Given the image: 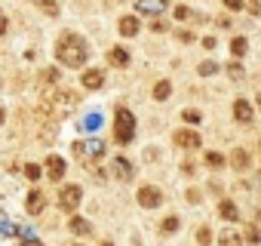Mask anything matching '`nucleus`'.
I'll return each mask as SVG.
<instances>
[{"mask_svg": "<svg viewBox=\"0 0 261 246\" xmlns=\"http://www.w3.org/2000/svg\"><path fill=\"white\" fill-rule=\"evenodd\" d=\"M56 59L65 65V68H83L86 59H89V43L74 34V31H65L56 43Z\"/></svg>", "mask_w": 261, "mask_h": 246, "instance_id": "obj_1", "label": "nucleus"}, {"mask_svg": "<svg viewBox=\"0 0 261 246\" xmlns=\"http://www.w3.org/2000/svg\"><path fill=\"white\" fill-rule=\"evenodd\" d=\"M114 139L120 145H129L136 139V114L129 111V108H117V120H114Z\"/></svg>", "mask_w": 261, "mask_h": 246, "instance_id": "obj_2", "label": "nucleus"}, {"mask_svg": "<svg viewBox=\"0 0 261 246\" xmlns=\"http://www.w3.org/2000/svg\"><path fill=\"white\" fill-rule=\"evenodd\" d=\"M74 157L83 166H95V160L105 157V145L98 139H86V142H74Z\"/></svg>", "mask_w": 261, "mask_h": 246, "instance_id": "obj_3", "label": "nucleus"}, {"mask_svg": "<svg viewBox=\"0 0 261 246\" xmlns=\"http://www.w3.org/2000/svg\"><path fill=\"white\" fill-rule=\"evenodd\" d=\"M80 200H83V188H80V185H65V188L59 191V206H62L65 212H74V209L80 206Z\"/></svg>", "mask_w": 261, "mask_h": 246, "instance_id": "obj_4", "label": "nucleus"}, {"mask_svg": "<svg viewBox=\"0 0 261 246\" xmlns=\"http://www.w3.org/2000/svg\"><path fill=\"white\" fill-rule=\"evenodd\" d=\"M139 203H142L145 209H157V206L163 203V191L154 188V185H145V188H139Z\"/></svg>", "mask_w": 261, "mask_h": 246, "instance_id": "obj_5", "label": "nucleus"}, {"mask_svg": "<svg viewBox=\"0 0 261 246\" xmlns=\"http://www.w3.org/2000/svg\"><path fill=\"white\" fill-rule=\"evenodd\" d=\"M172 142H175L178 148H185V151H194V148H200V133H194V130H178V133L172 136Z\"/></svg>", "mask_w": 261, "mask_h": 246, "instance_id": "obj_6", "label": "nucleus"}, {"mask_svg": "<svg viewBox=\"0 0 261 246\" xmlns=\"http://www.w3.org/2000/svg\"><path fill=\"white\" fill-rule=\"evenodd\" d=\"M25 209H28V215H40V212L46 209V197H43V191H31V194L25 197Z\"/></svg>", "mask_w": 261, "mask_h": 246, "instance_id": "obj_7", "label": "nucleus"}, {"mask_svg": "<svg viewBox=\"0 0 261 246\" xmlns=\"http://www.w3.org/2000/svg\"><path fill=\"white\" fill-rule=\"evenodd\" d=\"M80 83H83L86 89H101V83H105V74H101L98 68H86V71L80 74Z\"/></svg>", "mask_w": 261, "mask_h": 246, "instance_id": "obj_8", "label": "nucleus"}, {"mask_svg": "<svg viewBox=\"0 0 261 246\" xmlns=\"http://www.w3.org/2000/svg\"><path fill=\"white\" fill-rule=\"evenodd\" d=\"M252 117H255L252 105H249L246 99H237V102H233V120H237V123H252Z\"/></svg>", "mask_w": 261, "mask_h": 246, "instance_id": "obj_9", "label": "nucleus"}, {"mask_svg": "<svg viewBox=\"0 0 261 246\" xmlns=\"http://www.w3.org/2000/svg\"><path fill=\"white\" fill-rule=\"evenodd\" d=\"M108 62L114 68H126L129 62H133V56H129V50H123V46H111L108 50Z\"/></svg>", "mask_w": 261, "mask_h": 246, "instance_id": "obj_10", "label": "nucleus"}, {"mask_svg": "<svg viewBox=\"0 0 261 246\" xmlns=\"http://www.w3.org/2000/svg\"><path fill=\"white\" fill-rule=\"evenodd\" d=\"M46 176H49L53 182H59V179L65 176V160L56 157V154H49V157H46Z\"/></svg>", "mask_w": 261, "mask_h": 246, "instance_id": "obj_11", "label": "nucleus"}, {"mask_svg": "<svg viewBox=\"0 0 261 246\" xmlns=\"http://www.w3.org/2000/svg\"><path fill=\"white\" fill-rule=\"evenodd\" d=\"M139 13H145V16H160L163 10H166V0H139Z\"/></svg>", "mask_w": 261, "mask_h": 246, "instance_id": "obj_12", "label": "nucleus"}, {"mask_svg": "<svg viewBox=\"0 0 261 246\" xmlns=\"http://www.w3.org/2000/svg\"><path fill=\"white\" fill-rule=\"evenodd\" d=\"M117 31H120L123 37H136V34H139V19H136V16H123V19L117 22Z\"/></svg>", "mask_w": 261, "mask_h": 246, "instance_id": "obj_13", "label": "nucleus"}, {"mask_svg": "<svg viewBox=\"0 0 261 246\" xmlns=\"http://www.w3.org/2000/svg\"><path fill=\"white\" fill-rule=\"evenodd\" d=\"M114 173H117L120 179H126V182L136 176V173H133V163H129L126 157H114Z\"/></svg>", "mask_w": 261, "mask_h": 246, "instance_id": "obj_14", "label": "nucleus"}, {"mask_svg": "<svg viewBox=\"0 0 261 246\" xmlns=\"http://www.w3.org/2000/svg\"><path fill=\"white\" fill-rule=\"evenodd\" d=\"M230 166H233V169H240V173H243V169H249V154H246L243 148H233V154H230Z\"/></svg>", "mask_w": 261, "mask_h": 246, "instance_id": "obj_15", "label": "nucleus"}, {"mask_svg": "<svg viewBox=\"0 0 261 246\" xmlns=\"http://www.w3.org/2000/svg\"><path fill=\"white\" fill-rule=\"evenodd\" d=\"M68 228H71L74 234H80V237H86V234H92V225H89L86 218H80V215H74V218L68 222Z\"/></svg>", "mask_w": 261, "mask_h": 246, "instance_id": "obj_16", "label": "nucleus"}, {"mask_svg": "<svg viewBox=\"0 0 261 246\" xmlns=\"http://www.w3.org/2000/svg\"><path fill=\"white\" fill-rule=\"evenodd\" d=\"M218 212H221L224 222H237V218H240V212H237V206H233L230 200H221V203H218Z\"/></svg>", "mask_w": 261, "mask_h": 246, "instance_id": "obj_17", "label": "nucleus"}, {"mask_svg": "<svg viewBox=\"0 0 261 246\" xmlns=\"http://www.w3.org/2000/svg\"><path fill=\"white\" fill-rule=\"evenodd\" d=\"M230 53H233V59H243V56L249 53V40H246V37H233V43H230Z\"/></svg>", "mask_w": 261, "mask_h": 246, "instance_id": "obj_18", "label": "nucleus"}, {"mask_svg": "<svg viewBox=\"0 0 261 246\" xmlns=\"http://www.w3.org/2000/svg\"><path fill=\"white\" fill-rule=\"evenodd\" d=\"M169 95H172V83H169V80H160V83L154 86V99H157V102H166Z\"/></svg>", "mask_w": 261, "mask_h": 246, "instance_id": "obj_19", "label": "nucleus"}, {"mask_svg": "<svg viewBox=\"0 0 261 246\" xmlns=\"http://www.w3.org/2000/svg\"><path fill=\"white\" fill-rule=\"evenodd\" d=\"M80 127H83V130H89V133H92V130H98V127H101V114H98V111L86 114V117H83V123H80Z\"/></svg>", "mask_w": 261, "mask_h": 246, "instance_id": "obj_20", "label": "nucleus"}, {"mask_svg": "<svg viewBox=\"0 0 261 246\" xmlns=\"http://www.w3.org/2000/svg\"><path fill=\"white\" fill-rule=\"evenodd\" d=\"M218 243H221V246H243V240H240L233 231H224V234L218 237Z\"/></svg>", "mask_w": 261, "mask_h": 246, "instance_id": "obj_21", "label": "nucleus"}, {"mask_svg": "<svg viewBox=\"0 0 261 246\" xmlns=\"http://www.w3.org/2000/svg\"><path fill=\"white\" fill-rule=\"evenodd\" d=\"M34 4H37L46 16H56V13H59V4H56V0H34Z\"/></svg>", "mask_w": 261, "mask_h": 246, "instance_id": "obj_22", "label": "nucleus"}, {"mask_svg": "<svg viewBox=\"0 0 261 246\" xmlns=\"http://www.w3.org/2000/svg\"><path fill=\"white\" fill-rule=\"evenodd\" d=\"M206 166L221 169V166H224V157H221V154H215V151H209V154H206Z\"/></svg>", "mask_w": 261, "mask_h": 246, "instance_id": "obj_23", "label": "nucleus"}, {"mask_svg": "<svg viewBox=\"0 0 261 246\" xmlns=\"http://www.w3.org/2000/svg\"><path fill=\"white\" fill-rule=\"evenodd\" d=\"M178 225H181V222H178V215H169V218H163V225H160V228H163V234H172V231H178Z\"/></svg>", "mask_w": 261, "mask_h": 246, "instance_id": "obj_24", "label": "nucleus"}, {"mask_svg": "<svg viewBox=\"0 0 261 246\" xmlns=\"http://www.w3.org/2000/svg\"><path fill=\"white\" fill-rule=\"evenodd\" d=\"M25 176H28L31 182H37V179H40L43 173H40V166H37V163H28V166H25Z\"/></svg>", "mask_w": 261, "mask_h": 246, "instance_id": "obj_25", "label": "nucleus"}, {"mask_svg": "<svg viewBox=\"0 0 261 246\" xmlns=\"http://www.w3.org/2000/svg\"><path fill=\"white\" fill-rule=\"evenodd\" d=\"M215 71H218V65H215V62H203V65H200V74H203V77H212Z\"/></svg>", "mask_w": 261, "mask_h": 246, "instance_id": "obj_26", "label": "nucleus"}, {"mask_svg": "<svg viewBox=\"0 0 261 246\" xmlns=\"http://www.w3.org/2000/svg\"><path fill=\"white\" fill-rule=\"evenodd\" d=\"M209 240H212V231H209V228H200V231H197V243H200V246H206Z\"/></svg>", "mask_w": 261, "mask_h": 246, "instance_id": "obj_27", "label": "nucleus"}, {"mask_svg": "<svg viewBox=\"0 0 261 246\" xmlns=\"http://www.w3.org/2000/svg\"><path fill=\"white\" fill-rule=\"evenodd\" d=\"M181 117H185L188 123H200V111H194V108H188V111H181Z\"/></svg>", "mask_w": 261, "mask_h": 246, "instance_id": "obj_28", "label": "nucleus"}, {"mask_svg": "<svg viewBox=\"0 0 261 246\" xmlns=\"http://www.w3.org/2000/svg\"><path fill=\"white\" fill-rule=\"evenodd\" d=\"M258 240H261L258 228H252V225H249V228H246V243H258Z\"/></svg>", "mask_w": 261, "mask_h": 246, "instance_id": "obj_29", "label": "nucleus"}, {"mask_svg": "<svg viewBox=\"0 0 261 246\" xmlns=\"http://www.w3.org/2000/svg\"><path fill=\"white\" fill-rule=\"evenodd\" d=\"M175 19H194V13L188 7H175Z\"/></svg>", "mask_w": 261, "mask_h": 246, "instance_id": "obj_30", "label": "nucleus"}, {"mask_svg": "<svg viewBox=\"0 0 261 246\" xmlns=\"http://www.w3.org/2000/svg\"><path fill=\"white\" fill-rule=\"evenodd\" d=\"M227 74H230L233 80H240V77H243V68H240V65L233 62V65H227Z\"/></svg>", "mask_w": 261, "mask_h": 246, "instance_id": "obj_31", "label": "nucleus"}, {"mask_svg": "<svg viewBox=\"0 0 261 246\" xmlns=\"http://www.w3.org/2000/svg\"><path fill=\"white\" fill-rule=\"evenodd\" d=\"M224 7H227L230 13H237V10H243V0H224Z\"/></svg>", "mask_w": 261, "mask_h": 246, "instance_id": "obj_32", "label": "nucleus"}, {"mask_svg": "<svg viewBox=\"0 0 261 246\" xmlns=\"http://www.w3.org/2000/svg\"><path fill=\"white\" fill-rule=\"evenodd\" d=\"M151 28H154V31H166V22H160V19H154V22H151Z\"/></svg>", "mask_w": 261, "mask_h": 246, "instance_id": "obj_33", "label": "nucleus"}, {"mask_svg": "<svg viewBox=\"0 0 261 246\" xmlns=\"http://www.w3.org/2000/svg\"><path fill=\"white\" fill-rule=\"evenodd\" d=\"M178 40H185V43H191V40H194V34H191V31H178Z\"/></svg>", "mask_w": 261, "mask_h": 246, "instance_id": "obj_34", "label": "nucleus"}, {"mask_svg": "<svg viewBox=\"0 0 261 246\" xmlns=\"http://www.w3.org/2000/svg\"><path fill=\"white\" fill-rule=\"evenodd\" d=\"M188 203H200V191H188Z\"/></svg>", "mask_w": 261, "mask_h": 246, "instance_id": "obj_35", "label": "nucleus"}, {"mask_svg": "<svg viewBox=\"0 0 261 246\" xmlns=\"http://www.w3.org/2000/svg\"><path fill=\"white\" fill-rule=\"evenodd\" d=\"M7 31V19H4V13H0V34Z\"/></svg>", "mask_w": 261, "mask_h": 246, "instance_id": "obj_36", "label": "nucleus"}, {"mask_svg": "<svg viewBox=\"0 0 261 246\" xmlns=\"http://www.w3.org/2000/svg\"><path fill=\"white\" fill-rule=\"evenodd\" d=\"M4 117H7V114H4V105H0V127H4Z\"/></svg>", "mask_w": 261, "mask_h": 246, "instance_id": "obj_37", "label": "nucleus"}, {"mask_svg": "<svg viewBox=\"0 0 261 246\" xmlns=\"http://www.w3.org/2000/svg\"><path fill=\"white\" fill-rule=\"evenodd\" d=\"M258 108H261V92H258Z\"/></svg>", "mask_w": 261, "mask_h": 246, "instance_id": "obj_38", "label": "nucleus"}, {"mask_svg": "<svg viewBox=\"0 0 261 246\" xmlns=\"http://www.w3.org/2000/svg\"><path fill=\"white\" fill-rule=\"evenodd\" d=\"M258 222H261V209H258Z\"/></svg>", "mask_w": 261, "mask_h": 246, "instance_id": "obj_39", "label": "nucleus"}, {"mask_svg": "<svg viewBox=\"0 0 261 246\" xmlns=\"http://www.w3.org/2000/svg\"><path fill=\"white\" fill-rule=\"evenodd\" d=\"M258 182H261V173H258Z\"/></svg>", "mask_w": 261, "mask_h": 246, "instance_id": "obj_40", "label": "nucleus"}, {"mask_svg": "<svg viewBox=\"0 0 261 246\" xmlns=\"http://www.w3.org/2000/svg\"><path fill=\"white\" fill-rule=\"evenodd\" d=\"M105 246H111V243H105Z\"/></svg>", "mask_w": 261, "mask_h": 246, "instance_id": "obj_41", "label": "nucleus"}]
</instances>
